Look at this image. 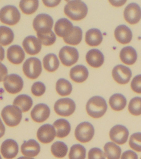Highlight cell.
I'll return each mask as SVG.
<instances>
[{"label":"cell","mask_w":141,"mask_h":159,"mask_svg":"<svg viewBox=\"0 0 141 159\" xmlns=\"http://www.w3.org/2000/svg\"><path fill=\"white\" fill-rule=\"evenodd\" d=\"M65 15L73 21H80L88 13L87 5L81 1H68L64 7Z\"/></svg>","instance_id":"obj_1"},{"label":"cell","mask_w":141,"mask_h":159,"mask_svg":"<svg viewBox=\"0 0 141 159\" xmlns=\"http://www.w3.org/2000/svg\"><path fill=\"white\" fill-rule=\"evenodd\" d=\"M107 109L108 106L105 99L98 96L90 98L86 105L87 113L94 119H98L104 116Z\"/></svg>","instance_id":"obj_2"},{"label":"cell","mask_w":141,"mask_h":159,"mask_svg":"<svg viewBox=\"0 0 141 159\" xmlns=\"http://www.w3.org/2000/svg\"><path fill=\"white\" fill-rule=\"evenodd\" d=\"M1 116L7 126L15 127L21 121L22 111L17 106L7 105L2 110Z\"/></svg>","instance_id":"obj_3"},{"label":"cell","mask_w":141,"mask_h":159,"mask_svg":"<svg viewBox=\"0 0 141 159\" xmlns=\"http://www.w3.org/2000/svg\"><path fill=\"white\" fill-rule=\"evenodd\" d=\"M21 14L15 6L7 5L0 11V20L2 23L8 25H15L19 21Z\"/></svg>","instance_id":"obj_4"},{"label":"cell","mask_w":141,"mask_h":159,"mask_svg":"<svg viewBox=\"0 0 141 159\" xmlns=\"http://www.w3.org/2000/svg\"><path fill=\"white\" fill-rule=\"evenodd\" d=\"M53 24V18L50 15L45 13L36 16L33 21V28L36 33L45 34L51 32Z\"/></svg>","instance_id":"obj_5"},{"label":"cell","mask_w":141,"mask_h":159,"mask_svg":"<svg viewBox=\"0 0 141 159\" xmlns=\"http://www.w3.org/2000/svg\"><path fill=\"white\" fill-rule=\"evenodd\" d=\"M42 71V64L39 59L31 57L26 60L23 65V72L27 77L30 79H37Z\"/></svg>","instance_id":"obj_6"},{"label":"cell","mask_w":141,"mask_h":159,"mask_svg":"<svg viewBox=\"0 0 141 159\" xmlns=\"http://www.w3.org/2000/svg\"><path fill=\"white\" fill-rule=\"evenodd\" d=\"M94 134V127L88 122L80 123L76 127L75 131V136L77 140L83 143L90 141Z\"/></svg>","instance_id":"obj_7"},{"label":"cell","mask_w":141,"mask_h":159,"mask_svg":"<svg viewBox=\"0 0 141 159\" xmlns=\"http://www.w3.org/2000/svg\"><path fill=\"white\" fill-rule=\"evenodd\" d=\"M75 109L76 104L75 101L69 98H60L55 103V112L59 116H71L75 111Z\"/></svg>","instance_id":"obj_8"},{"label":"cell","mask_w":141,"mask_h":159,"mask_svg":"<svg viewBox=\"0 0 141 159\" xmlns=\"http://www.w3.org/2000/svg\"><path fill=\"white\" fill-rule=\"evenodd\" d=\"M59 57L63 65L66 66H71L78 61L79 55L76 48L65 46L60 49Z\"/></svg>","instance_id":"obj_9"},{"label":"cell","mask_w":141,"mask_h":159,"mask_svg":"<svg viewBox=\"0 0 141 159\" xmlns=\"http://www.w3.org/2000/svg\"><path fill=\"white\" fill-rule=\"evenodd\" d=\"M5 89L10 94H17L22 90L23 81L21 76L11 74L6 76L4 81Z\"/></svg>","instance_id":"obj_10"},{"label":"cell","mask_w":141,"mask_h":159,"mask_svg":"<svg viewBox=\"0 0 141 159\" xmlns=\"http://www.w3.org/2000/svg\"><path fill=\"white\" fill-rule=\"evenodd\" d=\"M129 132L126 127L122 125H116L109 132L110 140L118 145H123L127 141Z\"/></svg>","instance_id":"obj_11"},{"label":"cell","mask_w":141,"mask_h":159,"mask_svg":"<svg viewBox=\"0 0 141 159\" xmlns=\"http://www.w3.org/2000/svg\"><path fill=\"white\" fill-rule=\"evenodd\" d=\"M112 76L117 83L124 85L129 82L132 72L129 68L124 65H118L113 69Z\"/></svg>","instance_id":"obj_12"},{"label":"cell","mask_w":141,"mask_h":159,"mask_svg":"<svg viewBox=\"0 0 141 159\" xmlns=\"http://www.w3.org/2000/svg\"><path fill=\"white\" fill-rule=\"evenodd\" d=\"M123 16L129 24H136L141 19V8L137 4H129L125 9Z\"/></svg>","instance_id":"obj_13"},{"label":"cell","mask_w":141,"mask_h":159,"mask_svg":"<svg viewBox=\"0 0 141 159\" xmlns=\"http://www.w3.org/2000/svg\"><path fill=\"white\" fill-rule=\"evenodd\" d=\"M56 131L53 125L46 124L39 127L37 131V138L44 144L50 143L54 140Z\"/></svg>","instance_id":"obj_14"},{"label":"cell","mask_w":141,"mask_h":159,"mask_svg":"<svg viewBox=\"0 0 141 159\" xmlns=\"http://www.w3.org/2000/svg\"><path fill=\"white\" fill-rule=\"evenodd\" d=\"M18 150L17 143L12 139L5 140L1 146V153L6 159H14L18 155Z\"/></svg>","instance_id":"obj_15"},{"label":"cell","mask_w":141,"mask_h":159,"mask_svg":"<svg viewBox=\"0 0 141 159\" xmlns=\"http://www.w3.org/2000/svg\"><path fill=\"white\" fill-rule=\"evenodd\" d=\"M50 115V109L46 104H39L35 105L31 112L32 119L36 123H43L48 119Z\"/></svg>","instance_id":"obj_16"},{"label":"cell","mask_w":141,"mask_h":159,"mask_svg":"<svg viewBox=\"0 0 141 159\" xmlns=\"http://www.w3.org/2000/svg\"><path fill=\"white\" fill-rule=\"evenodd\" d=\"M74 26L72 22L65 18L59 19L55 25L54 30L58 36L65 38L72 33Z\"/></svg>","instance_id":"obj_17"},{"label":"cell","mask_w":141,"mask_h":159,"mask_svg":"<svg viewBox=\"0 0 141 159\" xmlns=\"http://www.w3.org/2000/svg\"><path fill=\"white\" fill-rule=\"evenodd\" d=\"M23 47L27 54L35 55L39 53L42 49V43L34 36H29L23 41Z\"/></svg>","instance_id":"obj_18"},{"label":"cell","mask_w":141,"mask_h":159,"mask_svg":"<svg viewBox=\"0 0 141 159\" xmlns=\"http://www.w3.org/2000/svg\"><path fill=\"white\" fill-rule=\"evenodd\" d=\"M25 57V54L22 48L18 45H14L8 48L7 58L9 61L16 65L22 63Z\"/></svg>","instance_id":"obj_19"},{"label":"cell","mask_w":141,"mask_h":159,"mask_svg":"<svg viewBox=\"0 0 141 159\" xmlns=\"http://www.w3.org/2000/svg\"><path fill=\"white\" fill-rule=\"evenodd\" d=\"M87 63L93 68H99L104 62V56L102 52L97 49H92L86 54Z\"/></svg>","instance_id":"obj_20"},{"label":"cell","mask_w":141,"mask_h":159,"mask_svg":"<svg viewBox=\"0 0 141 159\" xmlns=\"http://www.w3.org/2000/svg\"><path fill=\"white\" fill-rule=\"evenodd\" d=\"M114 36L117 41L121 44L130 43L133 38L131 30L125 25L118 26L114 30Z\"/></svg>","instance_id":"obj_21"},{"label":"cell","mask_w":141,"mask_h":159,"mask_svg":"<svg viewBox=\"0 0 141 159\" xmlns=\"http://www.w3.org/2000/svg\"><path fill=\"white\" fill-rule=\"evenodd\" d=\"M22 155L27 157H33L38 155L40 151L39 143L35 140L30 139L24 141L21 147Z\"/></svg>","instance_id":"obj_22"},{"label":"cell","mask_w":141,"mask_h":159,"mask_svg":"<svg viewBox=\"0 0 141 159\" xmlns=\"http://www.w3.org/2000/svg\"><path fill=\"white\" fill-rule=\"evenodd\" d=\"M69 75L73 81L77 83H81L87 79L89 72L85 66L77 65L71 68Z\"/></svg>","instance_id":"obj_23"},{"label":"cell","mask_w":141,"mask_h":159,"mask_svg":"<svg viewBox=\"0 0 141 159\" xmlns=\"http://www.w3.org/2000/svg\"><path fill=\"white\" fill-rule=\"evenodd\" d=\"M119 57L124 64L133 65L137 60V53L135 49L131 47L123 48L120 52Z\"/></svg>","instance_id":"obj_24"},{"label":"cell","mask_w":141,"mask_h":159,"mask_svg":"<svg viewBox=\"0 0 141 159\" xmlns=\"http://www.w3.org/2000/svg\"><path fill=\"white\" fill-rule=\"evenodd\" d=\"M102 34L99 29L92 28L87 31L85 34V42L90 47H96L102 43Z\"/></svg>","instance_id":"obj_25"},{"label":"cell","mask_w":141,"mask_h":159,"mask_svg":"<svg viewBox=\"0 0 141 159\" xmlns=\"http://www.w3.org/2000/svg\"><path fill=\"white\" fill-rule=\"evenodd\" d=\"M53 126L56 129V136L58 138H65L70 133L71 125L67 120H57L54 123Z\"/></svg>","instance_id":"obj_26"},{"label":"cell","mask_w":141,"mask_h":159,"mask_svg":"<svg viewBox=\"0 0 141 159\" xmlns=\"http://www.w3.org/2000/svg\"><path fill=\"white\" fill-rule=\"evenodd\" d=\"M109 103L112 109L116 111H120L125 108L127 100L125 97L120 93L112 95L109 100Z\"/></svg>","instance_id":"obj_27"},{"label":"cell","mask_w":141,"mask_h":159,"mask_svg":"<svg viewBox=\"0 0 141 159\" xmlns=\"http://www.w3.org/2000/svg\"><path fill=\"white\" fill-rule=\"evenodd\" d=\"M33 104L32 98L26 94L19 95L13 101V105L18 107L23 112H28Z\"/></svg>","instance_id":"obj_28"},{"label":"cell","mask_w":141,"mask_h":159,"mask_svg":"<svg viewBox=\"0 0 141 159\" xmlns=\"http://www.w3.org/2000/svg\"><path fill=\"white\" fill-rule=\"evenodd\" d=\"M44 68L48 72L56 71L59 66V61L56 54L50 53L44 56L43 60Z\"/></svg>","instance_id":"obj_29"},{"label":"cell","mask_w":141,"mask_h":159,"mask_svg":"<svg viewBox=\"0 0 141 159\" xmlns=\"http://www.w3.org/2000/svg\"><path fill=\"white\" fill-rule=\"evenodd\" d=\"M105 156L108 159H119L121 155V149L113 142H108L104 147Z\"/></svg>","instance_id":"obj_30"},{"label":"cell","mask_w":141,"mask_h":159,"mask_svg":"<svg viewBox=\"0 0 141 159\" xmlns=\"http://www.w3.org/2000/svg\"><path fill=\"white\" fill-rule=\"evenodd\" d=\"M14 33L10 28L5 26H0V43L1 45L6 46L13 41Z\"/></svg>","instance_id":"obj_31"},{"label":"cell","mask_w":141,"mask_h":159,"mask_svg":"<svg viewBox=\"0 0 141 159\" xmlns=\"http://www.w3.org/2000/svg\"><path fill=\"white\" fill-rule=\"evenodd\" d=\"M56 90L60 96H68L72 92L73 86L68 80L64 79H60L58 80L56 84Z\"/></svg>","instance_id":"obj_32"},{"label":"cell","mask_w":141,"mask_h":159,"mask_svg":"<svg viewBox=\"0 0 141 159\" xmlns=\"http://www.w3.org/2000/svg\"><path fill=\"white\" fill-rule=\"evenodd\" d=\"M83 37V31L79 26H74L72 33L68 36L63 38L65 43L73 45H77L80 43Z\"/></svg>","instance_id":"obj_33"},{"label":"cell","mask_w":141,"mask_h":159,"mask_svg":"<svg viewBox=\"0 0 141 159\" xmlns=\"http://www.w3.org/2000/svg\"><path fill=\"white\" fill-rule=\"evenodd\" d=\"M51 151L55 157L61 159L67 155L68 147L62 141H56L51 145Z\"/></svg>","instance_id":"obj_34"},{"label":"cell","mask_w":141,"mask_h":159,"mask_svg":"<svg viewBox=\"0 0 141 159\" xmlns=\"http://www.w3.org/2000/svg\"><path fill=\"white\" fill-rule=\"evenodd\" d=\"M39 7L38 0L33 1H21L19 7L22 12L26 15H31L36 11Z\"/></svg>","instance_id":"obj_35"},{"label":"cell","mask_w":141,"mask_h":159,"mask_svg":"<svg viewBox=\"0 0 141 159\" xmlns=\"http://www.w3.org/2000/svg\"><path fill=\"white\" fill-rule=\"evenodd\" d=\"M68 156L69 159H85L86 149L82 145H73L70 149Z\"/></svg>","instance_id":"obj_36"},{"label":"cell","mask_w":141,"mask_h":159,"mask_svg":"<svg viewBox=\"0 0 141 159\" xmlns=\"http://www.w3.org/2000/svg\"><path fill=\"white\" fill-rule=\"evenodd\" d=\"M130 113L134 116L141 115V98L135 97L130 100L128 106Z\"/></svg>","instance_id":"obj_37"},{"label":"cell","mask_w":141,"mask_h":159,"mask_svg":"<svg viewBox=\"0 0 141 159\" xmlns=\"http://www.w3.org/2000/svg\"><path fill=\"white\" fill-rule=\"evenodd\" d=\"M36 34L40 43L45 46H50L54 44L56 39V37L54 33L53 32L52 30L51 32L45 33V34L36 33Z\"/></svg>","instance_id":"obj_38"},{"label":"cell","mask_w":141,"mask_h":159,"mask_svg":"<svg viewBox=\"0 0 141 159\" xmlns=\"http://www.w3.org/2000/svg\"><path fill=\"white\" fill-rule=\"evenodd\" d=\"M129 144L133 150L141 152V133L137 132L133 134L130 136Z\"/></svg>","instance_id":"obj_39"},{"label":"cell","mask_w":141,"mask_h":159,"mask_svg":"<svg viewBox=\"0 0 141 159\" xmlns=\"http://www.w3.org/2000/svg\"><path fill=\"white\" fill-rule=\"evenodd\" d=\"M31 90V93L34 96L37 97L41 96L45 93L46 86L43 83L40 81H37L35 83L33 84Z\"/></svg>","instance_id":"obj_40"},{"label":"cell","mask_w":141,"mask_h":159,"mask_svg":"<svg viewBox=\"0 0 141 159\" xmlns=\"http://www.w3.org/2000/svg\"><path fill=\"white\" fill-rule=\"evenodd\" d=\"M105 154L101 149L93 148L88 152V159H105Z\"/></svg>","instance_id":"obj_41"},{"label":"cell","mask_w":141,"mask_h":159,"mask_svg":"<svg viewBox=\"0 0 141 159\" xmlns=\"http://www.w3.org/2000/svg\"><path fill=\"white\" fill-rule=\"evenodd\" d=\"M131 88L134 92L141 94V75L134 77L131 83Z\"/></svg>","instance_id":"obj_42"},{"label":"cell","mask_w":141,"mask_h":159,"mask_svg":"<svg viewBox=\"0 0 141 159\" xmlns=\"http://www.w3.org/2000/svg\"><path fill=\"white\" fill-rule=\"evenodd\" d=\"M121 159H138L137 154L131 150H127L123 152Z\"/></svg>","instance_id":"obj_43"},{"label":"cell","mask_w":141,"mask_h":159,"mask_svg":"<svg viewBox=\"0 0 141 159\" xmlns=\"http://www.w3.org/2000/svg\"><path fill=\"white\" fill-rule=\"evenodd\" d=\"M1 81H4L7 76V70L5 65L1 64Z\"/></svg>","instance_id":"obj_44"},{"label":"cell","mask_w":141,"mask_h":159,"mask_svg":"<svg viewBox=\"0 0 141 159\" xmlns=\"http://www.w3.org/2000/svg\"><path fill=\"white\" fill-rule=\"evenodd\" d=\"M44 4L47 7H55L58 5L60 1H43Z\"/></svg>","instance_id":"obj_45"},{"label":"cell","mask_w":141,"mask_h":159,"mask_svg":"<svg viewBox=\"0 0 141 159\" xmlns=\"http://www.w3.org/2000/svg\"><path fill=\"white\" fill-rule=\"evenodd\" d=\"M17 159H34L32 158V157H27V156H25V157H19Z\"/></svg>","instance_id":"obj_46"},{"label":"cell","mask_w":141,"mask_h":159,"mask_svg":"<svg viewBox=\"0 0 141 159\" xmlns=\"http://www.w3.org/2000/svg\"></svg>","instance_id":"obj_47"}]
</instances>
